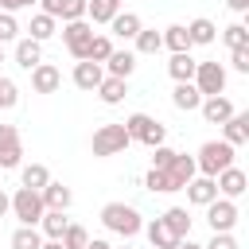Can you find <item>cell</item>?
Masks as SVG:
<instances>
[{"label": "cell", "instance_id": "1", "mask_svg": "<svg viewBox=\"0 0 249 249\" xmlns=\"http://www.w3.org/2000/svg\"><path fill=\"white\" fill-rule=\"evenodd\" d=\"M101 226L109 230V233H117V237H136L140 230H144V218H140V210L136 206H128V202H105L101 206Z\"/></svg>", "mask_w": 249, "mask_h": 249}, {"label": "cell", "instance_id": "2", "mask_svg": "<svg viewBox=\"0 0 249 249\" xmlns=\"http://www.w3.org/2000/svg\"><path fill=\"white\" fill-rule=\"evenodd\" d=\"M121 124H124L128 140H140V144H148V148H156V144H167V128H163L156 117H148V113H128Z\"/></svg>", "mask_w": 249, "mask_h": 249}, {"label": "cell", "instance_id": "3", "mask_svg": "<svg viewBox=\"0 0 249 249\" xmlns=\"http://www.w3.org/2000/svg\"><path fill=\"white\" fill-rule=\"evenodd\" d=\"M233 144H226V140H206L202 148H198V156H195V167H198V175H218L222 167H230L233 163Z\"/></svg>", "mask_w": 249, "mask_h": 249}, {"label": "cell", "instance_id": "4", "mask_svg": "<svg viewBox=\"0 0 249 249\" xmlns=\"http://www.w3.org/2000/svg\"><path fill=\"white\" fill-rule=\"evenodd\" d=\"M128 144H132V140H128L124 124H101V128H93V140H89V148H93L97 160H105V156H121Z\"/></svg>", "mask_w": 249, "mask_h": 249}, {"label": "cell", "instance_id": "5", "mask_svg": "<svg viewBox=\"0 0 249 249\" xmlns=\"http://www.w3.org/2000/svg\"><path fill=\"white\" fill-rule=\"evenodd\" d=\"M43 198H39V191H31V187H16V195H12V214L19 218V226H39V218H43Z\"/></svg>", "mask_w": 249, "mask_h": 249}, {"label": "cell", "instance_id": "6", "mask_svg": "<svg viewBox=\"0 0 249 249\" xmlns=\"http://www.w3.org/2000/svg\"><path fill=\"white\" fill-rule=\"evenodd\" d=\"M191 82H195V89H198L202 97L226 93V66H222V62H198Z\"/></svg>", "mask_w": 249, "mask_h": 249}, {"label": "cell", "instance_id": "7", "mask_svg": "<svg viewBox=\"0 0 249 249\" xmlns=\"http://www.w3.org/2000/svg\"><path fill=\"white\" fill-rule=\"evenodd\" d=\"M202 210H206L210 233H233V226H237V202H233V198H214V202H206Z\"/></svg>", "mask_w": 249, "mask_h": 249}, {"label": "cell", "instance_id": "8", "mask_svg": "<svg viewBox=\"0 0 249 249\" xmlns=\"http://www.w3.org/2000/svg\"><path fill=\"white\" fill-rule=\"evenodd\" d=\"M89 39H93V23H89V19H66V23H62V43H66V51H70L78 62L86 58Z\"/></svg>", "mask_w": 249, "mask_h": 249}, {"label": "cell", "instance_id": "9", "mask_svg": "<svg viewBox=\"0 0 249 249\" xmlns=\"http://www.w3.org/2000/svg\"><path fill=\"white\" fill-rule=\"evenodd\" d=\"M214 183H218V195H222V198H241L245 187H249V175H245L237 163H230V167H222V171L214 175Z\"/></svg>", "mask_w": 249, "mask_h": 249}, {"label": "cell", "instance_id": "10", "mask_svg": "<svg viewBox=\"0 0 249 249\" xmlns=\"http://www.w3.org/2000/svg\"><path fill=\"white\" fill-rule=\"evenodd\" d=\"M167 171V179H171V191H183L195 175H198V167H195V156H187V152H175V160L163 167Z\"/></svg>", "mask_w": 249, "mask_h": 249}, {"label": "cell", "instance_id": "11", "mask_svg": "<svg viewBox=\"0 0 249 249\" xmlns=\"http://www.w3.org/2000/svg\"><path fill=\"white\" fill-rule=\"evenodd\" d=\"M198 113H202V121H206V124H222V121H230L237 109H233V101H230V97L214 93V97H202Z\"/></svg>", "mask_w": 249, "mask_h": 249}, {"label": "cell", "instance_id": "12", "mask_svg": "<svg viewBox=\"0 0 249 249\" xmlns=\"http://www.w3.org/2000/svg\"><path fill=\"white\" fill-rule=\"evenodd\" d=\"M70 78H74V86H78V89L93 93V89H97V82L105 78V66H101V62H89V58H82V62H74V74H70Z\"/></svg>", "mask_w": 249, "mask_h": 249}, {"label": "cell", "instance_id": "13", "mask_svg": "<svg viewBox=\"0 0 249 249\" xmlns=\"http://www.w3.org/2000/svg\"><path fill=\"white\" fill-rule=\"evenodd\" d=\"M27 74H31V89H35V93H54V89L62 86V74H58V66H51V62L31 66Z\"/></svg>", "mask_w": 249, "mask_h": 249}, {"label": "cell", "instance_id": "14", "mask_svg": "<svg viewBox=\"0 0 249 249\" xmlns=\"http://www.w3.org/2000/svg\"><path fill=\"white\" fill-rule=\"evenodd\" d=\"M183 191H187V202H191V206H206V202L218 198V183H214L210 175H195Z\"/></svg>", "mask_w": 249, "mask_h": 249}, {"label": "cell", "instance_id": "15", "mask_svg": "<svg viewBox=\"0 0 249 249\" xmlns=\"http://www.w3.org/2000/svg\"><path fill=\"white\" fill-rule=\"evenodd\" d=\"M51 19H86V0H39Z\"/></svg>", "mask_w": 249, "mask_h": 249}, {"label": "cell", "instance_id": "16", "mask_svg": "<svg viewBox=\"0 0 249 249\" xmlns=\"http://www.w3.org/2000/svg\"><path fill=\"white\" fill-rule=\"evenodd\" d=\"M39 198H43V206H47V210H70V202H74V191H70L66 183H54V179H47V187L39 191Z\"/></svg>", "mask_w": 249, "mask_h": 249}, {"label": "cell", "instance_id": "17", "mask_svg": "<svg viewBox=\"0 0 249 249\" xmlns=\"http://www.w3.org/2000/svg\"><path fill=\"white\" fill-rule=\"evenodd\" d=\"M12 58H16L19 70H31V66L43 62V43H35V39L23 35V39H16V54H12Z\"/></svg>", "mask_w": 249, "mask_h": 249}, {"label": "cell", "instance_id": "18", "mask_svg": "<svg viewBox=\"0 0 249 249\" xmlns=\"http://www.w3.org/2000/svg\"><path fill=\"white\" fill-rule=\"evenodd\" d=\"M105 105H121L124 101V93H128V78H113V74H105L101 82H97V89H93Z\"/></svg>", "mask_w": 249, "mask_h": 249}, {"label": "cell", "instance_id": "19", "mask_svg": "<svg viewBox=\"0 0 249 249\" xmlns=\"http://www.w3.org/2000/svg\"><path fill=\"white\" fill-rule=\"evenodd\" d=\"M222 140L233 144V148H241L249 140V113H233L230 121H222Z\"/></svg>", "mask_w": 249, "mask_h": 249}, {"label": "cell", "instance_id": "20", "mask_svg": "<svg viewBox=\"0 0 249 249\" xmlns=\"http://www.w3.org/2000/svg\"><path fill=\"white\" fill-rule=\"evenodd\" d=\"M140 27H144V19H140L136 12H124V8H121V12L113 16V19H109V31H113L117 39H124V43H128V39H132V35H136Z\"/></svg>", "mask_w": 249, "mask_h": 249}, {"label": "cell", "instance_id": "21", "mask_svg": "<svg viewBox=\"0 0 249 249\" xmlns=\"http://www.w3.org/2000/svg\"><path fill=\"white\" fill-rule=\"evenodd\" d=\"M101 66H105V74H113V78H128V74L136 70V54H132V51H121V47H113V54H109Z\"/></svg>", "mask_w": 249, "mask_h": 249}, {"label": "cell", "instance_id": "22", "mask_svg": "<svg viewBox=\"0 0 249 249\" xmlns=\"http://www.w3.org/2000/svg\"><path fill=\"white\" fill-rule=\"evenodd\" d=\"M171 105L183 109V113H195V109L202 105V93L195 89V82H175V89H171Z\"/></svg>", "mask_w": 249, "mask_h": 249}, {"label": "cell", "instance_id": "23", "mask_svg": "<svg viewBox=\"0 0 249 249\" xmlns=\"http://www.w3.org/2000/svg\"><path fill=\"white\" fill-rule=\"evenodd\" d=\"M187 35H191V47H210V43L218 39V27H214V19L198 16V19L187 23Z\"/></svg>", "mask_w": 249, "mask_h": 249}, {"label": "cell", "instance_id": "24", "mask_svg": "<svg viewBox=\"0 0 249 249\" xmlns=\"http://www.w3.org/2000/svg\"><path fill=\"white\" fill-rule=\"evenodd\" d=\"M160 218H163V226L175 237H191V214H187V206H167Z\"/></svg>", "mask_w": 249, "mask_h": 249}, {"label": "cell", "instance_id": "25", "mask_svg": "<svg viewBox=\"0 0 249 249\" xmlns=\"http://www.w3.org/2000/svg\"><path fill=\"white\" fill-rule=\"evenodd\" d=\"M160 39H163V47H167L171 54H179V51H191L187 23H171V27H163V31H160Z\"/></svg>", "mask_w": 249, "mask_h": 249}, {"label": "cell", "instance_id": "26", "mask_svg": "<svg viewBox=\"0 0 249 249\" xmlns=\"http://www.w3.org/2000/svg\"><path fill=\"white\" fill-rule=\"evenodd\" d=\"M195 66H198V58H191V51H179V54H171V62H167V74H171L175 82H191V78H195Z\"/></svg>", "mask_w": 249, "mask_h": 249}, {"label": "cell", "instance_id": "27", "mask_svg": "<svg viewBox=\"0 0 249 249\" xmlns=\"http://www.w3.org/2000/svg\"><path fill=\"white\" fill-rule=\"evenodd\" d=\"M66 226H70L66 210H43V218H39V233L43 237H62Z\"/></svg>", "mask_w": 249, "mask_h": 249}, {"label": "cell", "instance_id": "28", "mask_svg": "<svg viewBox=\"0 0 249 249\" xmlns=\"http://www.w3.org/2000/svg\"><path fill=\"white\" fill-rule=\"evenodd\" d=\"M144 233H148V241H152V249H171L179 237L163 226V218H152V222H144Z\"/></svg>", "mask_w": 249, "mask_h": 249}, {"label": "cell", "instance_id": "29", "mask_svg": "<svg viewBox=\"0 0 249 249\" xmlns=\"http://www.w3.org/2000/svg\"><path fill=\"white\" fill-rule=\"evenodd\" d=\"M121 12V0H86V19L89 23H109Z\"/></svg>", "mask_w": 249, "mask_h": 249}, {"label": "cell", "instance_id": "30", "mask_svg": "<svg viewBox=\"0 0 249 249\" xmlns=\"http://www.w3.org/2000/svg\"><path fill=\"white\" fill-rule=\"evenodd\" d=\"M54 31H58V19H51L47 12H35V16H31V27H27V39H35V43H47Z\"/></svg>", "mask_w": 249, "mask_h": 249}, {"label": "cell", "instance_id": "31", "mask_svg": "<svg viewBox=\"0 0 249 249\" xmlns=\"http://www.w3.org/2000/svg\"><path fill=\"white\" fill-rule=\"evenodd\" d=\"M132 43H136L132 54H160V51H163V39H160L156 27H140V31L132 35Z\"/></svg>", "mask_w": 249, "mask_h": 249}, {"label": "cell", "instance_id": "32", "mask_svg": "<svg viewBox=\"0 0 249 249\" xmlns=\"http://www.w3.org/2000/svg\"><path fill=\"white\" fill-rule=\"evenodd\" d=\"M47 179H51V171H47L43 163H27V167H19V187L43 191V187H47Z\"/></svg>", "mask_w": 249, "mask_h": 249}, {"label": "cell", "instance_id": "33", "mask_svg": "<svg viewBox=\"0 0 249 249\" xmlns=\"http://www.w3.org/2000/svg\"><path fill=\"white\" fill-rule=\"evenodd\" d=\"M222 43H226L230 51H249V27H245V23L222 27Z\"/></svg>", "mask_w": 249, "mask_h": 249}, {"label": "cell", "instance_id": "34", "mask_svg": "<svg viewBox=\"0 0 249 249\" xmlns=\"http://www.w3.org/2000/svg\"><path fill=\"white\" fill-rule=\"evenodd\" d=\"M39 245H43L39 226H19V230L12 233V249H39Z\"/></svg>", "mask_w": 249, "mask_h": 249}, {"label": "cell", "instance_id": "35", "mask_svg": "<svg viewBox=\"0 0 249 249\" xmlns=\"http://www.w3.org/2000/svg\"><path fill=\"white\" fill-rule=\"evenodd\" d=\"M109 54H113V39H109V35H93L89 47H86V58H89V62H105Z\"/></svg>", "mask_w": 249, "mask_h": 249}, {"label": "cell", "instance_id": "36", "mask_svg": "<svg viewBox=\"0 0 249 249\" xmlns=\"http://www.w3.org/2000/svg\"><path fill=\"white\" fill-rule=\"evenodd\" d=\"M144 187H148L152 195H171V179H167V171H160V167H148Z\"/></svg>", "mask_w": 249, "mask_h": 249}, {"label": "cell", "instance_id": "37", "mask_svg": "<svg viewBox=\"0 0 249 249\" xmlns=\"http://www.w3.org/2000/svg\"><path fill=\"white\" fill-rule=\"evenodd\" d=\"M58 241H62L66 249H82V245L89 241V230H86V226H78V222H70V226H66V233H62Z\"/></svg>", "mask_w": 249, "mask_h": 249}, {"label": "cell", "instance_id": "38", "mask_svg": "<svg viewBox=\"0 0 249 249\" xmlns=\"http://www.w3.org/2000/svg\"><path fill=\"white\" fill-rule=\"evenodd\" d=\"M16 105H19V86L0 74V109H16Z\"/></svg>", "mask_w": 249, "mask_h": 249}, {"label": "cell", "instance_id": "39", "mask_svg": "<svg viewBox=\"0 0 249 249\" xmlns=\"http://www.w3.org/2000/svg\"><path fill=\"white\" fill-rule=\"evenodd\" d=\"M19 39V23L12 12H0V43H16Z\"/></svg>", "mask_w": 249, "mask_h": 249}, {"label": "cell", "instance_id": "40", "mask_svg": "<svg viewBox=\"0 0 249 249\" xmlns=\"http://www.w3.org/2000/svg\"><path fill=\"white\" fill-rule=\"evenodd\" d=\"M12 148H23L19 144V128L16 124H0V152H12Z\"/></svg>", "mask_w": 249, "mask_h": 249}, {"label": "cell", "instance_id": "41", "mask_svg": "<svg viewBox=\"0 0 249 249\" xmlns=\"http://www.w3.org/2000/svg\"><path fill=\"white\" fill-rule=\"evenodd\" d=\"M171 160H175V148H167V144H156V148H152V167H160V171H163Z\"/></svg>", "mask_w": 249, "mask_h": 249}, {"label": "cell", "instance_id": "42", "mask_svg": "<svg viewBox=\"0 0 249 249\" xmlns=\"http://www.w3.org/2000/svg\"><path fill=\"white\" fill-rule=\"evenodd\" d=\"M202 249H237V237H233V233H214Z\"/></svg>", "mask_w": 249, "mask_h": 249}, {"label": "cell", "instance_id": "43", "mask_svg": "<svg viewBox=\"0 0 249 249\" xmlns=\"http://www.w3.org/2000/svg\"><path fill=\"white\" fill-rule=\"evenodd\" d=\"M230 66L237 74H249V51H230Z\"/></svg>", "mask_w": 249, "mask_h": 249}, {"label": "cell", "instance_id": "44", "mask_svg": "<svg viewBox=\"0 0 249 249\" xmlns=\"http://www.w3.org/2000/svg\"><path fill=\"white\" fill-rule=\"evenodd\" d=\"M19 160H23V148H12V152H0V167H4V171H12V167H19Z\"/></svg>", "mask_w": 249, "mask_h": 249}, {"label": "cell", "instance_id": "45", "mask_svg": "<svg viewBox=\"0 0 249 249\" xmlns=\"http://www.w3.org/2000/svg\"><path fill=\"white\" fill-rule=\"evenodd\" d=\"M19 8H27V4H23V0H0V12H12V16H16Z\"/></svg>", "mask_w": 249, "mask_h": 249}, {"label": "cell", "instance_id": "46", "mask_svg": "<svg viewBox=\"0 0 249 249\" xmlns=\"http://www.w3.org/2000/svg\"><path fill=\"white\" fill-rule=\"evenodd\" d=\"M8 214H12V195L0 191V218H8Z\"/></svg>", "mask_w": 249, "mask_h": 249}, {"label": "cell", "instance_id": "47", "mask_svg": "<svg viewBox=\"0 0 249 249\" xmlns=\"http://www.w3.org/2000/svg\"><path fill=\"white\" fill-rule=\"evenodd\" d=\"M82 249H113V245H109V241H105V237H89V241H86V245H82Z\"/></svg>", "mask_w": 249, "mask_h": 249}, {"label": "cell", "instance_id": "48", "mask_svg": "<svg viewBox=\"0 0 249 249\" xmlns=\"http://www.w3.org/2000/svg\"><path fill=\"white\" fill-rule=\"evenodd\" d=\"M171 249H202V245H198V241H191V237H179Z\"/></svg>", "mask_w": 249, "mask_h": 249}, {"label": "cell", "instance_id": "49", "mask_svg": "<svg viewBox=\"0 0 249 249\" xmlns=\"http://www.w3.org/2000/svg\"><path fill=\"white\" fill-rule=\"evenodd\" d=\"M39 249H66V245H62L58 237H43V245H39Z\"/></svg>", "mask_w": 249, "mask_h": 249}, {"label": "cell", "instance_id": "50", "mask_svg": "<svg viewBox=\"0 0 249 249\" xmlns=\"http://www.w3.org/2000/svg\"><path fill=\"white\" fill-rule=\"evenodd\" d=\"M226 4H230L233 12H245V8H249V0H226Z\"/></svg>", "mask_w": 249, "mask_h": 249}, {"label": "cell", "instance_id": "51", "mask_svg": "<svg viewBox=\"0 0 249 249\" xmlns=\"http://www.w3.org/2000/svg\"><path fill=\"white\" fill-rule=\"evenodd\" d=\"M0 66H4V43H0Z\"/></svg>", "mask_w": 249, "mask_h": 249}, {"label": "cell", "instance_id": "52", "mask_svg": "<svg viewBox=\"0 0 249 249\" xmlns=\"http://www.w3.org/2000/svg\"><path fill=\"white\" fill-rule=\"evenodd\" d=\"M23 4H27V8H31V4H39V0H23Z\"/></svg>", "mask_w": 249, "mask_h": 249}, {"label": "cell", "instance_id": "53", "mask_svg": "<svg viewBox=\"0 0 249 249\" xmlns=\"http://www.w3.org/2000/svg\"><path fill=\"white\" fill-rule=\"evenodd\" d=\"M121 249H132V245H121Z\"/></svg>", "mask_w": 249, "mask_h": 249}]
</instances>
